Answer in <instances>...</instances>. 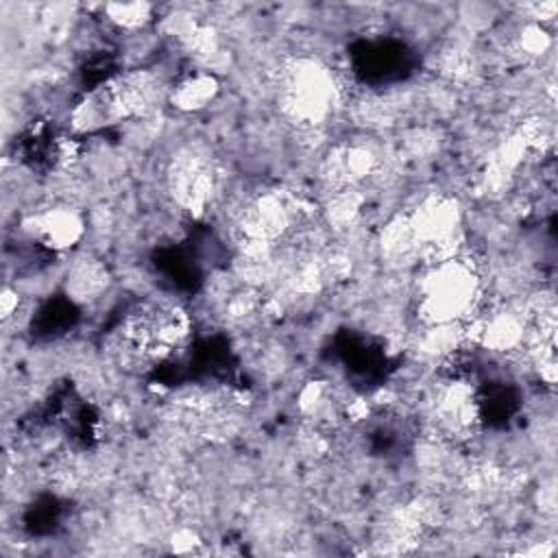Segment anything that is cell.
<instances>
[{
  "mask_svg": "<svg viewBox=\"0 0 558 558\" xmlns=\"http://www.w3.org/2000/svg\"><path fill=\"white\" fill-rule=\"evenodd\" d=\"M480 299L475 266L456 255L432 262L418 283V318L427 327L453 325L469 316Z\"/></svg>",
  "mask_w": 558,
  "mask_h": 558,
  "instance_id": "cell-1",
  "label": "cell"
},
{
  "mask_svg": "<svg viewBox=\"0 0 558 558\" xmlns=\"http://www.w3.org/2000/svg\"><path fill=\"white\" fill-rule=\"evenodd\" d=\"M333 98V83L325 68L314 63H299L286 78L283 100L288 111L301 120L316 124L327 116Z\"/></svg>",
  "mask_w": 558,
  "mask_h": 558,
  "instance_id": "cell-2",
  "label": "cell"
},
{
  "mask_svg": "<svg viewBox=\"0 0 558 558\" xmlns=\"http://www.w3.org/2000/svg\"><path fill=\"white\" fill-rule=\"evenodd\" d=\"M26 231L37 246L50 248L54 253L74 246L81 240L85 227L81 216L70 207H50L41 214H35L26 222Z\"/></svg>",
  "mask_w": 558,
  "mask_h": 558,
  "instance_id": "cell-3",
  "label": "cell"
},
{
  "mask_svg": "<svg viewBox=\"0 0 558 558\" xmlns=\"http://www.w3.org/2000/svg\"><path fill=\"white\" fill-rule=\"evenodd\" d=\"M107 288V268L98 259H78L65 277L70 301H92Z\"/></svg>",
  "mask_w": 558,
  "mask_h": 558,
  "instance_id": "cell-4",
  "label": "cell"
},
{
  "mask_svg": "<svg viewBox=\"0 0 558 558\" xmlns=\"http://www.w3.org/2000/svg\"><path fill=\"white\" fill-rule=\"evenodd\" d=\"M218 92V83L211 74H190L172 89V102L183 111L203 109Z\"/></svg>",
  "mask_w": 558,
  "mask_h": 558,
  "instance_id": "cell-5",
  "label": "cell"
},
{
  "mask_svg": "<svg viewBox=\"0 0 558 558\" xmlns=\"http://www.w3.org/2000/svg\"><path fill=\"white\" fill-rule=\"evenodd\" d=\"M105 13H107V20L113 22L118 28L135 31L150 20L153 9L150 4H144V2H122V4L118 2V4H107Z\"/></svg>",
  "mask_w": 558,
  "mask_h": 558,
  "instance_id": "cell-6",
  "label": "cell"
}]
</instances>
